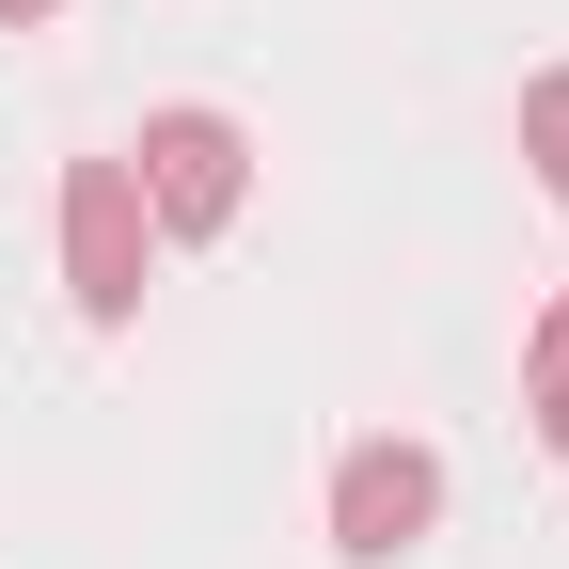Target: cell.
I'll use <instances>...</instances> for the list:
<instances>
[{"label": "cell", "mask_w": 569, "mask_h": 569, "mask_svg": "<svg viewBox=\"0 0 569 569\" xmlns=\"http://www.w3.org/2000/svg\"><path fill=\"white\" fill-rule=\"evenodd\" d=\"M127 174H142V222H159V238H222L238 206H253V142H238V111L174 96V111H142Z\"/></svg>", "instance_id": "1"}, {"label": "cell", "mask_w": 569, "mask_h": 569, "mask_svg": "<svg viewBox=\"0 0 569 569\" xmlns=\"http://www.w3.org/2000/svg\"><path fill=\"white\" fill-rule=\"evenodd\" d=\"M142 284H159V222H142V174L127 159H63V301L96 332L142 317Z\"/></svg>", "instance_id": "2"}, {"label": "cell", "mask_w": 569, "mask_h": 569, "mask_svg": "<svg viewBox=\"0 0 569 569\" xmlns=\"http://www.w3.org/2000/svg\"><path fill=\"white\" fill-rule=\"evenodd\" d=\"M427 522H443V459H427V443H396V427H380V443L332 459V553H348V569H396Z\"/></svg>", "instance_id": "3"}, {"label": "cell", "mask_w": 569, "mask_h": 569, "mask_svg": "<svg viewBox=\"0 0 569 569\" xmlns=\"http://www.w3.org/2000/svg\"><path fill=\"white\" fill-rule=\"evenodd\" d=\"M522 427L569 459V284H553V301H538V332H522Z\"/></svg>", "instance_id": "4"}, {"label": "cell", "mask_w": 569, "mask_h": 569, "mask_svg": "<svg viewBox=\"0 0 569 569\" xmlns=\"http://www.w3.org/2000/svg\"><path fill=\"white\" fill-rule=\"evenodd\" d=\"M522 159H538V190L569 206V63H553V80H522Z\"/></svg>", "instance_id": "5"}, {"label": "cell", "mask_w": 569, "mask_h": 569, "mask_svg": "<svg viewBox=\"0 0 569 569\" xmlns=\"http://www.w3.org/2000/svg\"><path fill=\"white\" fill-rule=\"evenodd\" d=\"M48 17H63V0H0V32H48Z\"/></svg>", "instance_id": "6"}]
</instances>
